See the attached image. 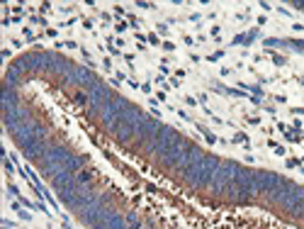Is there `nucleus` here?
I'll return each instance as SVG.
<instances>
[{
    "label": "nucleus",
    "mask_w": 304,
    "mask_h": 229,
    "mask_svg": "<svg viewBox=\"0 0 304 229\" xmlns=\"http://www.w3.org/2000/svg\"><path fill=\"white\" fill-rule=\"evenodd\" d=\"M221 164V159L219 156H212V154H204L202 161H197V164L187 166V168H183L180 173H183V178L192 185V188H209V183H212V176H214V171L219 168Z\"/></svg>",
    "instance_id": "obj_1"
},
{
    "label": "nucleus",
    "mask_w": 304,
    "mask_h": 229,
    "mask_svg": "<svg viewBox=\"0 0 304 229\" xmlns=\"http://www.w3.org/2000/svg\"><path fill=\"white\" fill-rule=\"evenodd\" d=\"M185 141V136L180 134V132L175 129V127H168V124H163L161 129H158V134H156V139L148 144V154H156L158 159L168 151V149H173V146H178V144H183Z\"/></svg>",
    "instance_id": "obj_2"
},
{
    "label": "nucleus",
    "mask_w": 304,
    "mask_h": 229,
    "mask_svg": "<svg viewBox=\"0 0 304 229\" xmlns=\"http://www.w3.org/2000/svg\"><path fill=\"white\" fill-rule=\"evenodd\" d=\"M63 81L71 83V85H78L80 90H85V93H90L93 88H98L102 81L93 73V71H88V68H80V66H75L68 76H63Z\"/></svg>",
    "instance_id": "obj_3"
},
{
    "label": "nucleus",
    "mask_w": 304,
    "mask_h": 229,
    "mask_svg": "<svg viewBox=\"0 0 304 229\" xmlns=\"http://www.w3.org/2000/svg\"><path fill=\"white\" fill-rule=\"evenodd\" d=\"M253 178H256V190L263 193V195L272 193V190L285 180L282 176H277V173H272V171H253Z\"/></svg>",
    "instance_id": "obj_4"
},
{
    "label": "nucleus",
    "mask_w": 304,
    "mask_h": 229,
    "mask_svg": "<svg viewBox=\"0 0 304 229\" xmlns=\"http://www.w3.org/2000/svg\"><path fill=\"white\" fill-rule=\"evenodd\" d=\"M112 95H114V90H110L105 83H100L98 88H93V90L88 93V98H90V110H98V112H100L102 105L112 98Z\"/></svg>",
    "instance_id": "obj_5"
},
{
    "label": "nucleus",
    "mask_w": 304,
    "mask_h": 229,
    "mask_svg": "<svg viewBox=\"0 0 304 229\" xmlns=\"http://www.w3.org/2000/svg\"><path fill=\"white\" fill-rule=\"evenodd\" d=\"M0 107H2V110L20 107V95L15 93V88H7V85H2V93H0Z\"/></svg>",
    "instance_id": "obj_6"
},
{
    "label": "nucleus",
    "mask_w": 304,
    "mask_h": 229,
    "mask_svg": "<svg viewBox=\"0 0 304 229\" xmlns=\"http://www.w3.org/2000/svg\"><path fill=\"white\" fill-rule=\"evenodd\" d=\"M75 180H78V183H80V185H88V183H90V180H93V173H90V171H85V168H83V171H78V173H75Z\"/></svg>",
    "instance_id": "obj_7"
},
{
    "label": "nucleus",
    "mask_w": 304,
    "mask_h": 229,
    "mask_svg": "<svg viewBox=\"0 0 304 229\" xmlns=\"http://www.w3.org/2000/svg\"><path fill=\"white\" fill-rule=\"evenodd\" d=\"M73 100H75L78 105H83V107H90V98H88V93H85V90H78V93L73 95Z\"/></svg>",
    "instance_id": "obj_8"
},
{
    "label": "nucleus",
    "mask_w": 304,
    "mask_h": 229,
    "mask_svg": "<svg viewBox=\"0 0 304 229\" xmlns=\"http://www.w3.org/2000/svg\"><path fill=\"white\" fill-rule=\"evenodd\" d=\"M197 129H200V132L204 134V139H207L209 144H217V141H219V136H217V134H212L209 129H204V127H200V124H197Z\"/></svg>",
    "instance_id": "obj_9"
},
{
    "label": "nucleus",
    "mask_w": 304,
    "mask_h": 229,
    "mask_svg": "<svg viewBox=\"0 0 304 229\" xmlns=\"http://www.w3.org/2000/svg\"><path fill=\"white\" fill-rule=\"evenodd\" d=\"M12 210H15V212H17V215H20L25 222H29V219H32V215H29L27 210H22V207H20V202H15V205H12Z\"/></svg>",
    "instance_id": "obj_10"
},
{
    "label": "nucleus",
    "mask_w": 304,
    "mask_h": 229,
    "mask_svg": "<svg viewBox=\"0 0 304 229\" xmlns=\"http://www.w3.org/2000/svg\"><path fill=\"white\" fill-rule=\"evenodd\" d=\"M287 46H292V49L304 54V39H287Z\"/></svg>",
    "instance_id": "obj_11"
},
{
    "label": "nucleus",
    "mask_w": 304,
    "mask_h": 229,
    "mask_svg": "<svg viewBox=\"0 0 304 229\" xmlns=\"http://www.w3.org/2000/svg\"><path fill=\"white\" fill-rule=\"evenodd\" d=\"M258 37H260V30H258V27H253L251 32H246V39H248V44H251L253 39H258Z\"/></svg>",
    "instance_id": "obj_12"
},
{
    "label": "nucleus",
    "mask_w": 304,
    "mask_h": 229,
    "mask_svg": "<svg viewBox=\"0 0 304 229\" xmlns=\"http://www.w3.org/2000/svg\"><path fill=\"white\" fill-rule=\"evenodd\" d=\"M272 64H275V66H285V64H287V59H285L282 54H272Z\"/></svg>",
    "instance_id": "obj_13"
},
{
    "label": "nucleus",
    "mask_w": 304,
    "mask_h": 229,
    "mask_svg": "<svg viewBox=\"0 0 304 229\" xmlns=\"http://www.w3.org/2000/svg\"><path fill=\"white\" fill-rule=\"evenodd\" d=\"M226 95H234V98H246V93H241V88H226Z\"/></svg>",
    "instance_id": "obj_14"
},
{
    "label": "nucleus",
    "mask_w": 304,
    "mask_h": 229,
    "mask_svg": "<svg viewBox=\"0 0 304 229\" xmlns=\"http://www.w3.org/2000/svg\"><path fill=\"white\" fill-rule=\"evenodd\" d=\"M234 141H236V144H248V136H246L243 132H236V134H234Z\"/></svg>",
    "instance_id": "obj_15"
},
{
    "label": "nucleus",
    "mask_w": 304,
    "mask_h": 229,
    "mask_svg": "<svg viewBox=\"0 0 304 229\" xmlns=\"http://www.w3.org/2000/svg\"><path fill=\"white\" fill-rule=\"evenodd\" d=\"M124 219H127V222H129V224H132V227H134V224H141V222H139V219H136V215H134V212H129V215H127V217H124Z\"/></svg>",
    "instance_id": "obj_16"
},
{
    "label": "nucleus",
    "mask_w": 304,
    "mask_h": 229,
    "mask_svg": "<svg viewBox=\"0 0 304 229\" xmlns=\"http://www.w3.org/2000/svg\"><path fill=\"white\" fill-rule=\"evenodd\" d=\"M221 56H224V51H214V54H209V56H207V61H219Z\"/></svg>",
    "instance_id": "obj_17"
},
{
    "label": "nucleus",
    "mask_w": 304,
    "mask_h": 229,
    "mask_svg": "<svg viewBox=\"0 0 304 229\" xmlns=\"http://www.w3.org/2000/svg\"><path fill=\"white\" fill-rule=\"evenodd\" d=\"M22 34H25V39H27V41H34V39H37V37L32 34V30H27V27L22 30Z\"/></svg>",
    "instance_id": "obj_18"
},
{
    "label": "nucleus",
    "mask_w": 304,
    "mask_h": 229,
    "mask_svg": "<svg viewBox=\"0 0 304 229\" xmlns=\"http://www.w3.org/2000/svg\"><path fill=\"white\" fill-rule=\"evenodd\" d=\"M234 44H248L246 34H238V37H234Z\"/></svg>",
    "instance_id": "obj_19"
},
{
    "label": "nucleus",
    "mask_w": 304,
    "mask_h": 229,
    "mask_svg": "<svg viewBox=\"0 0 304 229\" xmlns=\"http://www.w3.org/2000/svg\"><path fill=\"white\" fill-rule=\"evenodd\" d=\"M5 173H7V176L15 173V171H12V161H5Z\"/></svg>",
    "instance_id": "obj_20"
},
{
    "label": "nucleus",
    "mask_w": 304,
    "mask_h": 229,
    "mask_svg": "<svg viewBox=\"0 0 304 229\" xmlns=\"http://www.w3.org/2000/svg\"><path fill=\"white\" fill-rule=\"evenodd\" d=\"M272 149H275V154H277V156H285V146H277V144H275Z\"/></svg>",
    "instance_id": "obj_21"
},
{
    "label": "nucleus",
    "mask_w": 304,
    "mask_h": 229,
    "mask_svg": "<svg viewBox=\"0 0 304 229\" xmlns=\"http://www.w3.org/2000/svg\"><path fill=\"white\" fill-rule=\"evenodd\" d=\"M294 166H299L297 159H287V168H294Z\"/></svg>",
    "instance_id": "obj_22"
},
{
    "label": "nucleus",
    "mask_w": 304,
    "mask_h": 229,
    "mask_svg": "<svg viewBox=\"0 0 304 229\" xmlns=\"http://www.w3.org/2000/svg\"><path fill=\"white\" fill-rule=\"evenodd\" d=\"M148 41H151V44H161V39H158L156 34H148Z\"/></svg>",
    "instance_id": "obj_23"
},
{
    "label": "nucleus",
    "mask_w": 304,
    "mask_h": 229,
    "mask_svg": "<svg viewBox=\"0 0 304 229\" xmlns=\"http://www.w3.org/2000/svg\"><path fill=\"white\" fill-rule=\"evenodd\" d=\"M163 49H166V51H173V49H175V44H170V41H163Z\"/></svg>",
    "instance_id": "obj_24"
},
{
    "label": "nucleus",
    "mask_w": 304,
    "mask_h": 229,
    "mask_svg": "<svg viewBox=\"0 0 304 229\" xmlns=\"http://www.w3.org/2000/svg\"><path fill=\"white\" fill-rule=\"evenodd\" d=\"M277 12H280V15H285V17H292V15H290V10H285V7H277Z\"/></svg>",
    "instance_id": "obj_25"
},
{
    "label": "nucleus",
    "mask_w": 304,
    "mask_h": 229,
    "mask_svg": "<svg viewBox=\"0 0 304 229\" xmlns=\"http://www.w3.org/2000/svg\"><path fill=\"white\" fill-rule=\"evenodd\" d=\"M110 54H112V56H122V51H119V49H114V46H110Z\"/></svg>",
    "instance_id": "obj_26"
},
{
    "label": "nucleus",
    "mask_w": 304,
    "mask_h": 229,
    "mask_svg": "<svg viewBox=\"0 0 304 229\" xmlns=\"http://www.w3.org/2000/svg\"><path fill=\"white\" fill-rule=\"evenodd\" d=\"M0 54H2V59H10V56H12V51H10V49H2Z\"/></svg>",
    "instance_id": "obj_27"
},
{
    "label": "nucleus",
    "mask_w": 304,
    "mask_h": 229,
    "mask_svg": "<svg viewBox=\"0 0 304 229\" xmlns=\"http://www.w3.org/2000/svg\"><path fill=\"white\" fill-rule=\"evenodd\" d=\"M292 112L294 115H304V107H292Z\"/></svg>",
    "instance_id": "obj_28"
},
{
    "label": "nucleus",
    "mask_w": 304,
    "mask_h": 229,
    "mask_svg": "<svg viewBox=\"0 0 304 229\" xmlns=\"http://www.w3.org/2000/svg\"><path fill=\"white\" fill-rule=\"evenodd\" d=\"M302 217H304V210H302Z\"/></svg>",
    "instance_id": "obj_29"
}]
</instances>
